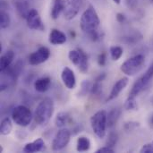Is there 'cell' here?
I'll list each match as a JSON object with an SVG mask.
<instances>
[{"label": "cell", "mask_w": 153, "mask_h": 153, "mask_svg": "<svg viewBox=\"0 0 153 153\" xmlns=\"http://www.w3.org/2000/svg\"><path fill=\"white\" fill-rule=\"evenodd\" d=\"M82 0H65V6L64 10V15L66 20L74 19L82 6Z\"/></svg>", "instance_id": "cell-11"}, {"label": "cell", "mask_w": 153, "mask_h": 153, "mask_svg": "<svg viewBox=\"0 0 153 153\" xmlns=\"http://www.w3.org/2000/svg\"><path fill=\"white\" fill-rule=\"evenodd\" d=\"M151 1H152V3H153V0H151Z\"/></svg>", "instance_id": "cell-39"}, {"label": "cell", "mask_w": 153, "mask_h": 153, "mask_svg": "<svg viewBox=\"0 0 153 153\" xmlns=\"http://www.w3.org/2000/svg\"><path fill=\"white\" fill-rule=\"evenodd\" d=\"M149 125H150L151 127H153V114L149 118Z\"/></svg>", "instance_id": "cell-37"}, {"label": "cell", "mask_w": 153, "mask_h": 153, "mask_svg": "<svg viewBox=\"0 0 153 153\" xmlns=\"http://www.w3.org/2000/svg\"><path fill=\"white\" fill-rule=\"evenodd\" d=\"M71 139V133L68 129H61L55 135L52 142V150L55 152L61 151L67 146Z\"/></svg>", "instance_id": "cell-8"}, {"label": "cell", "mask_w": 153, "mask_h": 153, "mask_svg": "<svg viewBox=\"0 0 153 153\" xmlns=\"http://www.w3.org/2000/svg\"><path fill=\"white\" fill-rule=\"evenodd\" d=\"M128 84V78L127 77H123L120 80H118L113 86L107 100L110 101L114 99H116L117 97H118V95L121 93V91L127 86Z\"/></svg>", "instance_id": "cell-13"}, {"label": "cell", "mask_w": 153, "mask_h": 153, "mask_svg": "<svg viewBox=\"0 0 153 153\" xmlns=\"http://www.w3.org/2000/svg\"><path fill=\"white\" fill-rule=\"evenodd\" d=\"M139 126H140V124L138 122H127L125 124L124 128L126 132H130V131L135 130Z\"/></svg>", "instance_id": "cell-30"}, {"label": "cell", "mask_w": 153, "mask_h": 153, "mask_svg": "<svg viewBox=\"0 0 153 153\" xmlns=\"http://www.w3.org/2000/svg\"><path fill=\"white\" fill-rule=\"evenodd\" d=\"M91 86H92V83L90 82V81H83L82 82V85H81V91L79 92V94H81L82 96H85L87 95V93L91 92Z\"/></svg>", "instance_id": "cell-27"}, {"label": "cell", "mask_w": 153, "mask_h": 153, "mask_svg": "<svg viewBox=\"0 0 153 153\" xmlns=\"http://www.w3.org/2000/svg\"><path fill=\"white\" fill-rule=\"evenodd\" d=\"M113 1H114L117 4H120V2H121V0H113Z\"/></svg>", "instance_id": "cell-38"}, {"label": "cell", "mask_w": 153, "mask_h": 153, "mask_svg": "<svg viewBox=\"0 0 153 153\" xmlns=\"http://www.w3.org/2000/svg\"><path fill=\"white\" fill-rule=\"evenodd\" d=\"M45 145L44 141L41 138H39L35 141H33L32 143H27L24 148H23V152L26 153H33L38 152L43 150Z\"/></svg>", "instance_id": "cell-15"}, {"label": "cell", "mask_w": 153, "mask_h": 153, "mask_svg": "<svg viewBox=\"0 0 153 153\" xmlns=\"http://www.w3.org/2000/svg\"><path fill=\"white\" fill-rule=\"evenodd\" d=\"M50 56V51L46 47H40L37 51L33 52L29 56V63L31 65H38L46 62Z\"/></svg>", "instance_id": "cell-9"}, {"label": "cell", "mask_w": 153, "mask_h": 153, "mask_svg": "<svg viewBox=\"0 0 153 153\" xmlns=\"http://www.w3.org/2000/svg\"><path fill=\"white\" fill-rule=\"evenodd\" d=\"M100 92H101V84H100V82L95 81L94 83H92L91 90V93L92 95H99Z\"/></svg>", "instance_id": "cell-29"}, {"label": "cell", "mask_w": 153, "mask_h": 153, "mask_svg": "<svg viewBox=\"0 0 153 153\" xmlns=\"http://www.w3.org/2000/svg\"><path fill=\"white\" fill-rule=\"evenodd\" d=\"M54 113V102L51 99L46 98L39 102L38 105L33 118L37 125L45 126L47 125Z\"/></svg>", "instance_id": "cell-1"}, {"label": "cell", "mask_w": 153, "mask_h": 153, "mask_svg": "<svg viewBox=\"0 0 153 153\" xmlns=\"http://www.w3.org/2000/svg\"><path fill=\"white\" fill-rule=\"evenodd\" d=\"M25 20L27 22L28 27L31 30H43L45 29L44 24H43L42 20H41V17L36 9H30V11L28 13L27 18Z\"/></svg>", "instance_id": "cell-10"}, {"label": "cell", "mask_w": 153, "mask_h": 153, "mask_svg": "<svg viewBox=\"0 0 153 153\" xmlns=\"http://www.w3.org/2000/svg\"><path fill=\"white\" fill-rule=\"evenodd\" d=\"M65 6V0H54L51 9V17L56 20L59 17L60 13L64 12Z\"/></svg>", "instance_id": "cell-18"}, {"label": "cell", "mask_w": 153, "mask_h": 153, "mask_svg": "<svg viewBox=\"0 0 153 153\" xmlns=\"http://www.w3.org/2000/svg\"><path fill=\"white\" fill-rule=\"evenodd\" d=\"M69 121H70V116L68 115V113L60 112V113H58L56 115L55 123H56V126L58 128H63L68 124Z\"/></svg>", "instance_id": "cell-21"}, {"label": "cell", "mask_w": 153, "mask_h": 153, "mask_svg": "<svg viewBox=\"0 0 153 153\" xmlns=\"http://www.w3.org/2000/svg\"><path fill=\"white\" fill-rule=\"evenodd\" d=\"M68 57L70 61L76 65L79 70L85 74L89 69V60L87 55L81 48H77L74 50H71L68 54Z\"/></svg>", "instance_id": "cell-6"}, {"label": "cell", "mask_w": 153, "mask_h": 153, "mask_svg": "<svg viewBox=\"0 0 153 153\" xmlns=\"http://www.w3.org/2000/svg\"><path fill=\"white\" fill-rule=\"evenodd\" d=\"M91 148V141L89 140L88 137L85 136H81L77 140V146L76 150L80 152H87Z\"/></svg>", "instance_id": "cell-22"}, {"label": "cell", "mask_w": 153, "mask_h": 153, "mask_svg": "<svg viewBox=\"0 0 153 153\" xmlns=\"http://www.w3.org/2000/svg\"><path fill=\"white\" fill-rule=\"evenodd\" d=\"M120 116H121V109L119 108H115L111 109L108 114V128L114 127L117 125Z\"/></svg>", "instance_id": "cell-19"}, {"label": "cell", "mask_w": 153, "mask_h": 153, "mask_svg": "<svg viewBox=\"0 0 153 153\" xmlns=\"http://www.w3.org/2000/svg\"><path fill=\"white\" fill-rule=\"evenodd\" d=\"M105 77H106V74H101L100 75H99V76L96 78L95 81H97V82H102V81L105 79Z\"/></svg>", "instance_id": "cell-36"}, {"label": "cell", "mask_w": 153, "mask_h": 153, "mask_svg": "<svg viewBox=\"0 0 153 153\" xmlns=\"http://www.w3.org/2000/svg\"><path fill=\"white\" fill-rule=\"evenodd\" d=\"M50 84H51V79L49 77H41L34 82V88L38 92L43 93L49 89Z\"/></svg>", "instance_id": "cell-16"}, {"label": "cell", "mask_w": 153, "mask_h": 153, "mask_svg": "<svg viewBox=\"0 0 153 153\" xmlns=\"http://www.w3.org/2000/svg\"><path fill=\"white\" fill-rule=\"evenodd\" d=\"M114 152V149L109 147V146H105L102 148H100L99 150L96 151V153H113Z\"/></svg>", "instance_id": "cell-33"}, {"label": "cell", "mask_w": 153, "mask_h": 153, "mask_svg": "<svg viewBox=\"0 0 153 153\" xmlns=\"http://www.w3.org/2000/svg\"><path fill=\"white\" fill-rule=\"evenodd\" d=\"M117 22H120V23H124V22L126 21V17L123 13H118L117 14Z\"/></svg>", "instance_id": "cell-35"}, {"label": "cell", "mask_w": 153, "mask_h": 153, "mask_svg": "<svg viewBox=\"0 0 153 153\" xmlns=\"http://www.w3.org/2000/svg\"><path fill=\"white\" fill-rule=\"evenodd\" d=\"M125 108L126 110H137L138 109V104L135 100V98L128 97L125 103Z\"/></svg>", "instance_id": "cell-26"}, {"label": "cell", "mask_w": 153, "mask_h": 153, "mask_svg": "<svg viewBox=\"0 0 153 153\" xmlns=\"http://www.w3.org/2000/svg\"><path fill=\"white\" fill-rule=\"evenodd\" d=\"M48 40L53 45H62V44L65 43L66 36L63 31H61L57 29H52L49 33Z\"/></svg>", "instance_id": "cell-14"}, {"label": "cell", "mask_w": 153, "mask_h": 153, "mask_svg": "<svg viewBox=\"0 0 153 153\" xmlns=\"http://www.w3.org/2000/svg\"><path fill=\"white\" fill-rule=\"evenodd\" d=\"M15 9L17 11V13L23 19L27 18L28 13H30V5L25 1H18L15 4Z\"/></svg>", "instance_id": "cell-20"}, {"label": "cell", "mask_w": 153, "mask_h": 153, "mask_svg": "<svg viewBox=\"0 0 153 153\" xmlns=\"http://www.w3.org/2000/svg\"><path fill=\"white\" fill-rule=\"evenodd\" d=\"M100 23V20L99 15L92 5H89V7L83 12L80 21V26L83 32L89 34L94 30H97Z\"/></svg>", "instance_id": "cell-2"}, {"label": "cell", "mask_w": 153, "mask_h": 153, "mask_svg": "<svg viewBox=\"0 0 153 153\" xmlns=\"http://www.w3.org/2000/svg\"><path fill=\"white\" fill-rule=\"evenodd\" d=\"M145 64V57L143 55H135L130 58H128L126 61H125L121 65V71L128 75V76H133L138 74L144 66Z\"/></svg>", "instance_id": "cell-4"}, {"label": "cell", "mask_w": 153, "mask_h": 153, "mask_svg": "<svg viewBox=\"0 0 153 153\" xmlns=\"http://www.w3.org/2000/svg\"><path fill=\"white\" fill-rule=\"evenodd\" d=\"M33 118L31 111L25 106L20 105L15 107L12 111V119L19 126H28Z\"/></svg>", "instance_id": "cell-5"}, {"label": "cell", "mask_w": 153, "mask_h": 153, "mask_svg": "<svg viewBox=\"0 0 153 153\" xmlns=\"http://www.w3.org/2000/svg\"><path fill=\"white\" fill-rule=\"evenodd\" d=\"M141 153H153V143H147L140 150Z\"/></svg>", "instance_id": "cell-31"}, {"label": "cell", "mask_w": 153, "mask_h": 153, "mask_svg": "<svg viewBox=\"0 0 153 153\" xmlns=\"http://www.w3.org/2000/svg\"><path fill=\"white\" fill-rule=\"evenodd\" d=\"M91 126L94 134L100 138L103 139L106 135L108 127V114L105 110L96 112L91 117Z\"/></svg>", "instance_id": "cell-3"}, {"label": "cell", "mask_w": 153, "mask_h": 153, "mask_svg": "<svg viewBox=\"0 0 153 153\" xmlns=\"http://www.w3.org/2000/svg\"><path fill=\"white\" fill-rule=\"evenodd\" d=\"M107 62V56L105 53H101L98 56V64L100 66H104Z\"/></svg>", "instance_id": "cell-32"}, {"label": "cell", "mask_w": 153, "mask_h": 153, "mask_svg": "<svg viewBox=\"0 0 153 153\" xmlns=\"http://www.w3.org/2000/svg\"><path fill=\"white\" fill-rule=\"evenodd\" d=\"M117 143V134L115 133V132H111L108 134V140H107V145L114 149Z\"/></svg>", "instance_id": "cell-28"}, {"label": "cell", "mask_w": 153, "mask_h": 153, "mask_svg": "<svg viewBox=\"0 0 153 153\" xmlns=\"http://www.w3.org/2000/svg\"><path fill=\"white\" fill-rule=\"evenodd\" d=\"M10 22H11L10 15L6 12L2 10L0 13V27H1V29H6L10 25Z\"/></svg>", "instance_id": "cell-25"}, {"label": "cell", "mask_w": 153, "mask_h": 153, "mask_svg": "<svg viewBox=\"0 0 153 153\" xmlns=\"http://www.w3.org/2000/svg\"><path fill=\"white\" fill-rule=\"evenodd\" d=\"M123 53H124V50L119 46H113L110 48V56H111V58L115 61L119 60L121 56H123Z\"/></svg>", "instance_id": "cell-24"}, {"label": "cell", "mask_w": 153, "mask_h": 153, "mask_svg": "<svg viewBox=\"0 0 153 153\" xmlns=\"http://www.w3.org/2000/svg\"><path fill=\"white\" fill-rule=\"evenodd\" d=\"M152 143H153V142H152Z\"/></svg>", "instance_id": "cell-40"}, {"label": "cell", "mask_w": 153, "mask_h": 153, "mask_svg": "<svg viewBox=\"0 0 153 153\" xmlns=\"http://www.w3.org/2000/svg\"><path fill=\"white\" fill-rule=\"evenodd\" d=\"M12 130H13V125L11 119L8 117L4 118L0 126V134L2 135H8L11 134Z\"/></svg>", "instance_id": "cell-23"}, {"label": "cell", "mask_w": 153, "mask_h": 153, "mask_svg": "<svg viewBox=\"0 0 153 153\" xmlns=\"http://www.w3.org/2000/svg\"><path fill=\"white\" fill-rule=\"evenodd\" d=\"M153 77V64L148 68V70L144 73V74L140 77L134 84L130 93L129 97L136 98V96L147 86V84L150 82V81L152 79Z\"/></svg>", "instance_id": "cell-7"}, {"label": "cell", "mask_w": 153, "mask_h": 153, "mask_svg": "<svg viewBox=\"0 0 153 153\" xmlns=\"http://www.w3.org/2000/svg\"><path fill=\"white\" fill-rule=\"evenodd\" d=\"M14 58V53L13 50H7L0 59V70L1 72L5 71L12 64L13 60Z\"/></svg>", "instance_id": "cell-17"}, {"label": "cell", "mask_w": 153, "mask_h": 153, "mask_svg": "<svg viewBox=\"0 0 153 153\" xmlns=\"http://www.w3.org/2000/svg\"><path fill=\"white\" fill-rule=\"evenodd\" d=\"M61 79L65 86L69 90L74 89L76 85V78L74 75V73L69 67H65L63 69L62 74H61Z\"/></svg>", "instance_id": "cell-12"}, {"label": "cell", "mask_w": 153, "mask_h": 153, "mask_svg": "<svg viewBox=\"0 0 153 153\" xmlns=\"http://www.w3.org/2000/svg\"><path fill=\"white\" fill-rule=\"evenodd\" d=\"M126 5L128 6V8L134 10L137 7L138 5V0H126Z\"/></svg>", "instance_id": "cell-34"}]
</instances>
